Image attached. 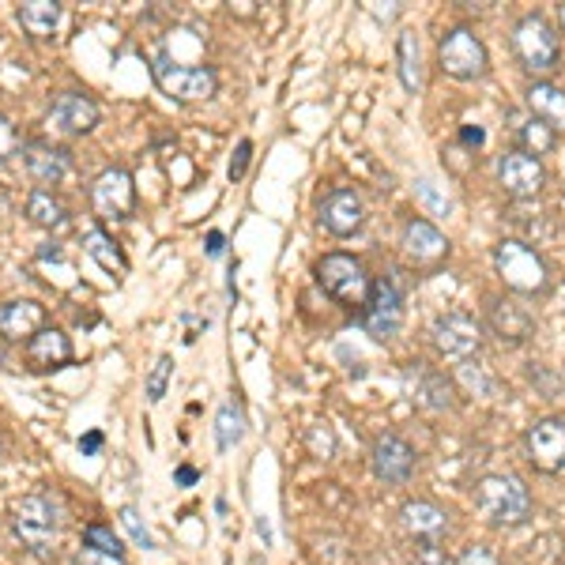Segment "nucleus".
Returning a JSON list of instances; mask_svg holds the SVG:
<instances>
[{
    "label": "nucleus",
    "mask_w": 565,
    "mask_h": 565,
    "mask_svg": "<svg viewBox=\"0 0 565 565\" xmlns=\"http://www.w3.org/2000/svg\"><path fill=\"white\" fill-rule=\"evenodd\" d=\"M8 521H12V535L20 540V546L31 558H39V562L57 558V543L68 521L61 494H53V490H34V494L15 498Z\"/></svg>",
    "instance_id": "f257e3e1"
},
{
    "label": "nucleus",
    "mask_w": 565,
    "mask_h": 565,
    "mask_svg": "<svg viewBox=\"0 0 565 565\" xmlns=\"http://www.w3.org/2000/svg\"><path fill=\"white\" fill-rule=\"evenodd\" d=\"M476 509L498 527H521L532 521V490L521 476L494 471L476 482Z\"/></svg>",
    "instance_id": "f03ea898"
},
{
    "label": "nucleus",
    "mask_w": 565,
    "mask_h": 565,
    "mask_svg": "<svg viewBox=\"0 0 565 565\" xmlns=\"http://www.w3.org/2000/svg\"><path fill=\"white\" fill-rule=\"evenodd\" d=\"M151 79L162 95L181 106L207 103L218 90V72L212 65H185V61L170 57V53H154L151 57Z\"/></svg>",
    "instance_id": "7ed1b4c3"
},
{
    "label": "nucleus",
    "mask_w": 565,
    "mask_h": 565,
    "mask_svg": "<svg viewBox=\"0 0 565 565\" xmlns=\"http://www.w3.org/2000/svg\"><path fill=\"white\" fill-rule=\"evenodd\" d=\"M494 268L513 295L535 298L551 290V268H546V260L521 238H505L494 245Z\"/></svg>",
    "instance_id": "20e7f679"
},
{
    "label": "nucleus",
    "mask_w": 565,
    "mask_h": 565,
    "mask_svg": "<svg viewBox=\"0 0 565 565\" xmlns=\"http://www.w3.org/2000/svg\"><path fill=\"white\" fill-rule=\"evenodd\" d=\"M513 57L527 76H546V72L558 68V57H562V42H558V31L543 20V15H521L513 26Z\"/></svg>",
    "instance_id": "39448f33"
},
{
    "label": "nucleus",
    "mask_w": 565,
    "mask_h": 565,
    "mask_svg": "<svg viewBox=\"0 0 565 565\" xmlns=\"http://www.w3.org/2000/svg\"><path fill=\"white\" fill-rule=\"evenodd\" d=\"M317 276V287L324 290L328 298H335L340 306H366L370 290H373V279L366 271V264L351 253H324L313 268Z\"/></svg>",
    "instance_id": "423d86ee"
},
{
    "label": "nucleus",
    "mask_w": 565,
    "mask_h": 565,
    "mask_svg": "<svg viewBox=\"0 0 565 565\" xmlns=\"http://www.w3.org/2000/svg\"><path fill=\"white\" fill-rule=\"evenodd\" d=\"M482 340H487V324H482L476 313H468V309H445V313H437L430 324L434 351L449 362L479 359Z\"/></svg>",
    "instance_id": "0eeeda50"
},
{
    "label": "nucleus",
    "mask_w": 565,
    "mask_h": 565,
    "mask_svg": "<svg viewBox=\"0 0 565 565\" xmlns=\"http://www.w3.org/2000/svg\"><path fill=\"white\" fill-rule=\"evenodd\" d=\"M437 65H441L445 76L460 79V84H476L490 72V53L471 26H452L437 42Z\"/></svg>",
    "instance_id": "6e6552de"
},
{
    "label": "nucleus",
    "mask_w": 565,
    "mask_h": 565,
    "mask_svg": "<svg viewBox=\"0 0 565 565\" xmlns=\"http://www.w3.org/2000/svg\"><path fill=\"white\" fill-rule=\"evenodd\" d=\"M90 212L98 223H129L136 215V181L125 167H106L90 181Z\"/></svg>",
    "instance_id": "1a4fd4ad"
},
{
    "label": "nucleus",
    "mask_w": 565,
    "mask_h": 565,
    "mask_svg": "<svg viewBox=\"0 0 565 565\" xmlns=\"http://www.w3.org/2000/svg\"><path fill=\"white\" fill-rule=\"evenodd\" d=\"M404 290H399L396 279L381 276L373 279V290L366 298V306H362V324H366V332L373 340L388 343L399 335V328H404Z\"/></svg>",
    "instance_id": "9d476101"
},
{
    "label": "nucleus",
    "mask_w": 565,
    "mask_h": 565,
    "mask_svg": "<svg viewBox=\"0 0 565 565\" xmlns=\"http://www.w3.org/2000/svg\"><path fill=\"white\" fill-rule=\"evenodd\" d=\"M98 121H103V106L84 90H57L45 109V125L61 136H87L98 129Z\"/></svg>",
    "instance_id": "9b49d317"
},
{
    "label": "nucleus",
    "mask_w": 565,
    "mask_h": 565,
    "mask_svg": "<svg viewBox=\"0 0 565 565\" xmlns=\"http://www.w3.org/2000/svg\"><path fill=\"white\" fill-rule=\"evenodd\" d=\"M404 388H407V396L430 415H441V412H452V407H457V381L445 377L441 370L426 366V362L404 366Z\"/></svg>",
    "instance_id": "f8f14e48"
},
{
    "label": "nucleus",
    "mask_w": 565,
    "mask_h": 565,
    "mask_svg": "<svg viewBox=\"0 0 565 565\" xmlns=\"http://www.w3.org/2000/svg\"><path fill=\"white\" fill-rule=\"evenodd\" d=\"M524 457L535 471H565V418H535L524 430Z\"/></svg>",
    "instance_id": "ddd939ff"
},
{
    "label": "nucleus",
    "mask_w": 565,
    "mask_h": 565,
    "mask_svg": "<svg viewBox=\"0 0 565 565\" xmlns=\"http://www.w3.org/2000/svg\"><path fill=\"white\" fill-rule=\"evenodd\" d=\"M498 185L505 189V196L513 200H527V196H540L543 185H546V167L543 159L527 154L521 148L498 154Z\"/></svg>",
    "instance_id": "4468645a"
},
{
    "label": "nucleus",
    "mask_w": 565,
    "mask_h": 565,
    "mask_svg": "<svg viewBox=\"0 0 565 565\" xmlns=\"http://www.w3.org/2000/svg\"><path fill=\"white\" fill-rule=\"evenodd\" d=\"M487 328L505 343V348H524V343L535 335V313H532V306L521 302V298L498 295V298H490Z\"/></svg>",
    "instance_id": "2eb2a0df"
},
{
    "label": "nucleus",
    "mask_w": 565,
    "mask_h": 565,
    "mask_svg": "<svg viewBox=\"0 0 565 565\" xmlns=\"http://www.w3.org/2000/svg\"><path fill=\"white\" fill-rule=\"evenodd\" d=\"M23 170L26 178L34 181L45 193H53L57 185H65V178L72 174V154L57 143H45V140H23Z\"/></svg>",
    "instance_id": "dca6fc26"
},
{
    "label": "nucleus",
    "mask_w": 565,
    "mask_h": 565,
    "mask_svg": "<svg viewBox=\"0 0 565 565\" xmlns=\"http://www.w3.org/2000/svg\"><path fill=\"white\" fill-rule=\"evenodd\" d=\"M317 223L324 226L332 238H351V234L362 231L366 223V204L354 189H332V193L321 196L317 204Z\"/></svg>",
    "instance_id": "f3484780"
},
{
    "label": "nucleus",
    "mask_w": 565,
    "mask_h": 565,
    "mask_svg": "<svg viewBox=\"0 0 565 565\" xmlns=\"http://www.w3.org/2000/svg\"><path fill=\"white\" fill-rule=\"evenodd\" d=\"M370 463H373V476L385 482V487H404V482L415 476V449L407 437L381 434L377 441H373Z\"/></svg>",
    "instance_id": "a211bd4d"
},
{
    "label": "nucleus",
    "mask_w": 565,
    "mask_h": 565,
    "mask_svg": "<svg viewBox=\"0 0 565 565\" xmlns=\"http://www.w3.org/2000/svg\"><path fill=\"white\" fill-rule=\"evenodd\" d=\"M399 245H404V257L412 268H437V264L449 257V238L437 231L430 218H407Z\"/></svg>",
    "instance_id": "6ab92c4d"
},
{
    "label": "nucleus",
    "mask_w": 565,
    "mask_h": 565,
    "mask_svg": "<svg viewBox=\"0 0 565 565\" xmlns=\"http://www.w3.org/2000/svg\"><path fill=\"white\" fill-rule=\"evenodd\" d=\"M23 359H26V370L53 373V370H65L68 362L76 359V348H72L65 328L45 324L42 332H34L31 340L23 343Z\"/></svg>",
    "instance_id": "aec40b11"
},
{
    "label": "nucleus",
    "mask_w": 565,
    "mask_h": 565,
    "mask_svg": "<svg viewBox=\"0 0 565 565\" xmlns=\"http://www.w3.org/2000/svg\"><path fill=\"white\" fill-rule=\"evenodd\" d=\"M42 328H45V306L34 302V298H12V302L0 306V340L26 343Z\"/></svg>",
    "instance_id": "412c9836"
},
{
    "label": "nucleus",
    "mask_w": 565,
    "mask_h": 565,
    "mask_svg": "<svg viewBox=\"0 0 565 565\" xmlns=\"http://www.w3.org/2000/svg\"><path fill=\"white\" fill-rule=\"evenodd\" d=\"M399 521H404L407 535H415V543L418 540H441V535L449 532V513L426 498L407 501V505L399 509Z\"/></svg>",
    "instance_id": "4be33fe9"
},
{
    "label": "nucleus",
    "mask_w": 565,
    "mask_h": 565,
    "mask_svg": "<svg viewBox=\"0 0 565 565\" xmlns=\"http://www.w3.org/2000/svg\"><path fill=\"white\" fill-rule=\"evenodd\" d=\"M84 253L90 260L98 264L103 271H109L114 279H121V276H129V257H125V249L114 242V234H106L103 226H87L84 231Z\"/></svg>",
    "instance_id": "5701e85b"
},
{
    "label": "nucleus",
    "mask_w": 565,
    "mask_h": 565,
    "mask_svg": "<svg viewBox=\"0 0 565 565\" xmlns=\"http://www.w3.org/2000/svg\"><path fill=\"white\" fill-rule=\"evenodd\" d=\"M524 106H527V114L546 121L554 132L565 129V90L562 87L546 84V79H535V84H527L524 90Z\"/></svg>",
    "instance_id": "b1692460"
},
{
    "label": "nucleus",
    "mask_w": 565,
    "mask_h": 565,
    "mask_svg": "<svg viewBox=\"0 0 565 565\" xmlns=\"http://www.w3.org/2000/svg\"><path fill=\"white\" fill-rule=\"evenodd\" d=\"M61 15H65V8L57 0H26V4H20V12H15V20H20V26L34 42H45L57 34Z\"/></svg>",
    "instance_id": "393cba45"
},
{
    "label": "nucleus",
    "mask_w": 565,
    "mask_h": 565,
    "mask_svg": "<svg viewBox=\"0 0 565 565\" xmlns=\"http://www.w3.org/2000/svg\"><path fill=\"white\" fill-rule=\"evenodd\" d=\"M23 212H26V218H31L34 226H39V231H50V234L65 231V226L72 223L65 200H61L57 193H45V189H34V193L26 196Z\"/></svg>",
    "instance_id": "a878e982"
},
{
    "label": "nucleus",
    "mask_w": 565,
    "mask_h": 565,
    "mask_svg": "<svg viewBox=\"0 0 565 565\" xmlns=\"http://www.w3.org/2000/svg\"><path fill=\"white\" fill-rule=\"evenodd\" d=\"M396 61H399V84H404L407 95H418L423 90V45H418L415 31H399L396 39Z\"/></svg>",
    "instance_id": "bb28decb"
},
{
    "label": "nucleus",
    "mask_w": 565,
    "mask_h": 565,
    "mask_svg": "<svg viewBox=\"0 0 565 565\" xmlns=\"http://www.w3.org/2000/svg\"><path fill=\"white\" fill-rule=\"evenodd\" d=\"M513 132L516 140H521V151L535 154V159H543V154L554 151V143H558V132L551 129L546 121H540V117H513Z\"/></svg>",
    "instance_id": "cd10ccee"
},
{
    "label": "nucleus",
    "mask_w": 565,
    "mask_h": 565,
    "mask_svg": "<svg viewBox=\"0 0 565 565\" xmlns=\"http://www.w3.org/2000/svg\"><path fill=\"white\" fill-rule=\"evenodd\" d=\"M242 437H245V412H242V404L238 399H223L218 404V412H215V445H218V452H231L234 445H242Z\"/></svg>",
    "instance_id": "c85d7f7f"
},
{
    "label": "nucleus",
    "mask_w": 565,
    "mask_h": 565,
    "mask_svg": "<svg viewBox=\"0 0 565 565\" xmlns=\"http://www.w3.org/2000/svg\"><path fill=\"white\" fill-rule=\"evenodd\" d=\"M452 381L463 385L468 392H476V396H482V399H494L498 388H501L498 377H494V370H490L487 362H479V359L457 362V373H452Z\"/></svg>",
    "instance_id": "c756f323"
},
{
    "label": "nucleus",
    "mask_w": 565,
    "mask_h": 565,
    "mask_svg": "<svg viewBox=\"0 0 565 565\" xmlns=\"http://www.w3.org/2000/svg\"><path fill=\"white\" fill-rule=\"evenodd\" d=\"M415 196L423 200V207L437 218L452 215V196L445 193V185H437L434 178H415Z\"/></svg>",
    "instance_id": "7c9ffc66"
},
{
    "label": "nucleus",
    "mask_w": 565,
    "mask_h": 565,
    "mask_svg": "<svg viewBox=\"0 0 565 565\" xmlns=\"http://www.w3.org/2000/svg\"><path fill=\"white\" fill-rule=\"evenodd\" d=\"M170 377H174V359H170V354H159L151 373H148V381H143V396H148V404H162Z\"/></svg>",
    "instance_id": "2f4dec72"
},
{
    "label": "nucleus",
    "mask_w": 565,
    "mask_h": 565,
    "mask_svg": "<svg viewBox=\"0 0 565 565\" xmlns=\"http://www.w3.org/2000/svg\"><path fill=\"white\" fill-rule=\"evenodd\" d=\"M117 524L125 527V535L140 546V551H154V540H151V532H148V524H143V516H140V509L136 505H121L117 509Z\"/></svg>",
    "instance_id": "473e14b6"
},
{
    "label": "nucleus",
    "mask_w": 565,
    "mask_h": 565,
    "mask_svg": "<svg viewBox=\"0 0 565 565\" xmlns=\"http://www.w3.org/2000/svg\"><path fill=\"white\" fill-rule=\"evenodd\" d=\"M84 546H90V551H103V554H117V558H125L121 535H117L109 524H87V527H84Z\"/></svg>",
    "instance_id": "72a5a7b5"
},
{
    "label": "nucleus",
    "mask_w": 565,
    "mask_h": 565,
    "mask_svg": "<svg viewBox=\"0 0 565 565\" xmlns=\"http://www.w3.org/2000/svg\"><path fill=\"white\" fill-rule=\"evenodd\" d=\"M415 565H452L445 554L441 540H418L415 543Z\"/></svg>",
    "instance_id": "f704fd0d"
},
{
    "label": "nucleus",
    "mask_w": 565,
    "mask_h": 565,
    "mask_svg": "<svg viewBox=\"0 0 565 565\" xmlns=\"http://www.w3.org/2000/svg\"><path fill=\"white\" fill-rule=\"evenodd\" d=\"M249 162H253V140H238V148L231 154V167H226L231 181H242L245 170H249Z\"/></svg>",
    "instance_id": "c9c22d12"
},
{
    "label": "nucleus",
    "mask_w": 565,
    "mask_h": 565,
    "mask_svg": "<svg viewBox=\"0 0 565 565\" xmlns=\"http://www.w3.org/2000/svg\"><path fill=\"white\" fill-rule=\"evenodd\" d=\"M20 148H23V140H20V132H15V125L0 114V159H12V154H20Z\"/></svg>",
    "instance_id": "e433bc0d"
},
{
    "label": "nucleus",
    "mask_w": 565,
    "mask_h": 565,
    "mask_svg": "<svg viewBox=\"0 0 565 565\" xmlns=\"http://www.w3.org/2000/svg\"><path fill=\"white\" fill-rule=\"evenodd\" d=\"M527 381H532V385H540L546 396H554V392L562 388V377H554V373H546V366H527Z\"/></svg>",
    "instance_id": "4c0bfd02"
},
{
    "label": "nucleus",
    "mask_w": 565,
    "mask_h": 565,
    "mask_svg": "<svg viewBox=\"0 0 565 565\" xmlns=\"http://www.w3.org/2000/svg\"><path fill=\"white\" fill-rule=\"evenodd\" d=\"M457 565H498V554L490 551V546L476 543V546H468V551L460 554Z\"/></svg>",
    "instance_id": "58836bf2"
},
{
    "label": "nucleus",
    "mask_w": 565,
    "mask_h": 565,
    "mask_svg": "<svg viewBox=\"0 0 565 565\" xmlns=\"http://www.w3.org/2000/svg\"><path fill=\"white\" fill-rule=\"evenodd\" d=\"M76 565H125V558H117V554H103V551H90V546H79Z\"/></svg>",
    "instance_id": "ea45409f"
},
{
    "label": "nucleus",
    "mask_w": 565,
    "mask_h": 565,
    "mask_svg": "<svg viewBox=\"0 0 565 565\" xmlns=\"http://www.w3.org/2000/svg\"><path fill=\"white\" fill-rule=\"evenodd\" d=\"M460 143L463 148H482V143H487V132H482L479 125H468V129H460Z\"/></svg>",
    "instance_id": "a19ab883"
},
{
    "label": "nucleus",
    "mask_w": 565,
    "mask_h": 565,
    "mask_svg": "<svg viewBox=\"0 0 565 565\" xmlns=\"http://www.w3.org/2000/svg\"><path fill=\"white\" fill-rule=\"evenodd\" d=\"M98 449H103V434H98V430H90L87 437H79V452H84V457H95Z\"/></svg>",
    "instance_id": "79ce46f5"
},
{
    "label": "nucleus",
    "mask_w": 565,
    "mask_h": 565,
    "mask_svg": "<svg viewBox=\"0 0 565 565\" xmlns=\"http://www.w3.org/2000/svg\"><path fill=\"white\" fill-rule=\"evenodd\" d=\"M223 249H226V238H223V231H207V257H223Z\"/></svg>",
    "instance_id": "37998d69"
},
{
    "label": "nucleus",
    "mask_w": 565,
    "mask_h": 565,
    "mask_svg": "<svg viewBox=\"0 0 565 565\" xmlns=\"http://www.w3.org/2000/svg\"><path fill=\"white\" fill-rule=\"evenodd\" d=\"M196 479H200V476H196V468H189V463H185V468H178V471H174V482H178V487H193Z\"/></svg>",
    "instance_id": "c03bdc74"
},
{
    "label": "nucleus",
    "mask_w": 565,
    "mask_h": 565,
    "mask_svg": "<svg viewBox=\"0 0 565 565\" xmlns=\"http://www.w3.org/2000/svg\"><path fill=\"white\" fill-rule=\"evenodd\" d=\"M257 532H260L264 546H268V543H271V527H268V521H264V516H260V521H257Z\"/></svg>",
    "instance_id": "a18cd8bd"
},
{
    "label": "nucleus",
    "mask_w": 565,
    "mask_h": 565,
    "mask_svg": "<svg viewBox=\"0 0 565 565\" xmlns=\"http://www.w3.org/2000/svg\"><path fill=\"white\" fill-rule=\"evenodd\" d=\"M558 20H562V31H565V4H558Z\"/></svg>",
    "instance_id": "49530a36"
},
{
    "label": "nucleus",
    "mask_w": 565,
    "mask_h": 565,
    "mask_svg": "<svg viewBox=\"0 0 565 565\" xmlns=\"http://www.w3.org/2000/svg\"><path fill=\"white\" fill-rule=\"evenodd\" d=\"M0 457H4V449H0Z\"/></svg>",
    "instance_id": "de8ad7c7"
}]
</instances>
